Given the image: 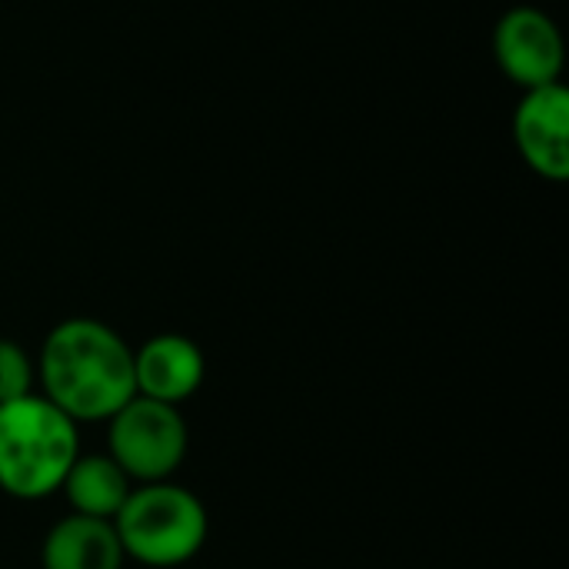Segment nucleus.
Returning a JSON list of instances; mask_svg holds the SVG:
<instances>
[{
	"label": "nucleus",
	"mask_w": 569,
	"mask_h": 569,
	"mask_svg": "<svg viewBox=\"0 0 569 569\" xmlns=\"http://www.w3.org/2000/svg\"><path fill=\"white\" fill-rule=\"evenodd\" d=\"M40 397L63 410L77 427L107 423L133 390V350L127 340L90 317L57 323L37 357Z\"/></svg>",
	"instance_id": "f257e3e1"
},
{
	"label": "nucleus",
	"mask_w": 569,
	"mask_h": 569,
	"mask_svg": "<svg viewBox=\"0 0 569 569\" xmlns=\"http://www.w3.org/2000/svg\"><path fill=\"white\" fill-rule=\"evenodd\" d=\"M80 457L77 423L47 397L0 403V490L10 500H47Z\"/></svg>",
	"instance_id": "f03ea898"
},
{
	"label": "nucleus",
	"mask_w": 569,
	"mask_h": 569,
	"mask_svg": "<svg viewBox=\"0 0 569 569\" xmlns=\"http://www.w3.org/2000/svg\"><path fill=\"white\" fill-rule=\"evenodd\" d=\"M117 540L127 560L143 567L170 569L193 560L210 533L207 507L197 493L173 480L137 483L113 517Z\"/></svg>",
	"instance_id": "7ed1b4c3"
},
{
	"label": "nucleus",
	"mask_w": 569,
	"mask_h": 569,
	"mask_svg": "<svg viewBox=\"0 0 569 569\" xmlns=\"http://www.w3.org/2000/svg\"><path fill=\"white\" fill-rule=\"evenodd\" d=\"M190 447L187 420L180 407L130 397L107 420V453L133 483L170 480Z\"/></svg>",
	"instance_id": "20e7f679"
},
{
	"label": "nucleus",
	"mask_w": 569,
	"mask_h": 569,
	"mask_svg": "<svg viewBox=\"0 0 569 569\" xmlns=\"http://www.w3.org/2000/svg\"><path fill=\"white\" fill-rule=\"evenodd\" d=\"M493 57L517 87H550L563 73V37L543 10L513 7L493 30Z\"/></svg>",
	"instance_id": "39448f33"
},
{
	"label": "nucleus",
	"mask_w": 569,
	"mask_h": 569,
	"mask_svg": "<svg viewBox=\"0 0 569 569\" xmlns=\"http://www.w3.org/2000/svg\"><path fill=\"white\" fill-rule=\"evenodd\" d=\"M520 157L540 177L563 183L569 177V93L563 83L527 90L513 113Z\"/></svg>",
	"instance_id": "423d86ee"
},
{
	"label": "nucleus",
	"mask_w": 569,
	"mask_h": 569,
	"mask_svg": "<svg viewBox=\"0 0 569 569\" xmlns=\"http://www.w3.org/2000/svg\"><path fill=\"white\" fill-rule=\"evenodd\" d=\"M203 377H207L203 350L183 333H157L140 350H133L137 397L180 407L203 387Z\"/></svg>",
	"instance_id": "0eeeda50"
},
{
	"label": "nucleus",
	"mask_w": 569,
	"mask_h": 569,
	"mask_svg": "<svg viewBox=\"0 0 569 569\" xmlns=\"http://www.w3.org/2000/svg\"><path fill=\"white\" fill-rule=\"evenodd\" d=\"M127 557L110 520L63 517L57 520L40 547L43 569H123Z\"/></svg>",
	"instance_id": "6e6552de"
},
{
	"label": "nucleus",
	"mask_w": 569,
	"mask_h": 569,
	"mask_svg": "<svg viewBox=\"0 0 569 569\" xmlns=\"http://www.w3.org/2000/svg\"><path fill=\"white\" fill-rule=\"evenodd\" d=\"M133 487L137 483L113 463L110 453H80L73 467L67 470L60 493L67 497L70 513L113 523V517L120 513Z\"/></svg>",
	"instance_id": "1a4fd4ad"
},
{
	"label": "nucleus",
	"mask_w": 569,
	"mask_h": 569,
	"mask_svg": "<svg viewBox=\"0 0 569 569\" xmlns=\"http://www.w3.org/2000/svg\"><path fill=\"white\" fill-rule=\"evenodd\" d=\"M37 393V363L17 343L0 337V403Z\"/></svg>",
	"instance_id": "9d476101"
}]
</instances>
